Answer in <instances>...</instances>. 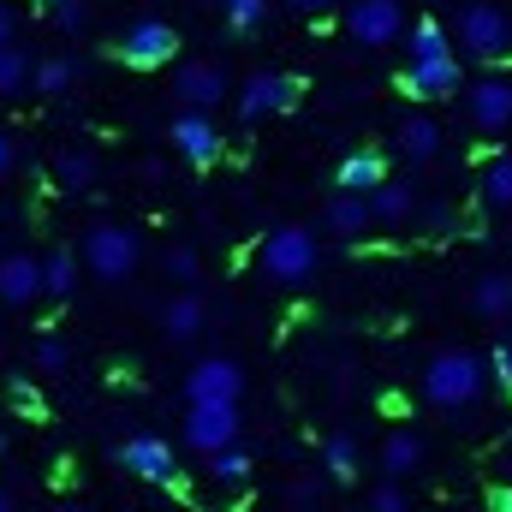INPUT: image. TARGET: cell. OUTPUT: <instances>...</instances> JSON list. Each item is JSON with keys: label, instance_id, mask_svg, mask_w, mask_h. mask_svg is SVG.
<instances>
[{"label": "cell", "instance_id": "1", "mask_svg": "<svg viewBox=\"0 0 512 512\" xmlns=\"http://www.w3.org/2000/svg\"><path fill=\"white\" fill-rule=\"evenodd\" d=\"M483 393H489V364H483L477 352L447 346V352L429 358V370H423V399H429L435 411H471Z\"/></svg>", "mask_w": 512, "mask_h": 512}, {"label": "cell", "instance_id": "2", "mask_svg": "<svg viewBox=\"0 0 512 512\" xmlns=\"http://www.w3.org/2000/svg\"><path fill=\"white\" fill-rule=\"evenodd\" d=\"M78 262H84L102 286H126L131 274H137V262H143V239L131 233L126 221H96V227L84 233Z\"/></svg>", "mask_w": 512, "mask_h": 512}, {"label": "cell", "instance_id": "3", "mask_svg": "<svg viewBox=\"0 0 512 512\" xmlns=\"http://www.w3.org/2000/svg\"><path fill=\"white\" fill-rule=\"evenodd\" d=\"M316 239H310V227H298V221H286V227H274L262 245H256V268H262V280H274V286H304L310 274H316Z\"/></svg>", "mask_w": 512, "mask_h": 512}, {"label": "cell", "instance_id": "4", "mask_svg": "<svg viewBox=\"0 0 512 512\" xmlns=\"http://www.w3.org/2000/svg\"><path fill=\"white\" fill-rule=\"evenodd\" d=\"M459 48H465L471 60H483V66L512 60V12L495 6V0H471V6L459 12Z\"/></svg>", "mask_w": 512, "mask_h": 512}, {"label": "cell", "instance_id": "5", "mask_svg": "<svg viewBox=\"0 0 512 512\" xmlns=\"http://www.w3.org/2000/svg\"><path fill=\"white\" fill-rule=\"evenodd\" d=\"M233 441H239V399H191V411H185V447L215 453V447H233Z\"/></svg>", "mask_w": 512, "mask_h": 512}, {"label": "cell", "instance_id": "6", "mask_svg": "<svg viewBox=\"0 0 512 512\" xmlns=\"http://www.w3.org/2000/svg\"><path fill=\"white\" fill-rule=\"evenodd\" d=\"M346 36L358 48H387L405 36V6L399 0H352L346 6Z\"/></svg>", "mask_w": 512, "mask_h": 512}, {"label": "cell", "instance_id": "7", "mask_svg": "<svg viewBox=\"0 0 512 512\" xmlns=\"http://www.w3.org/2000/svg\"><path fill=\"white\" fill-rule=\"evenodd\" d=\"M173 54H179V30L167 18H143V24H131L120 36V60L126 66H167Z\"/></svg>", "mask_w": 512, "mask_h": 512}, {"label": "cell", "instance_id": "8", "mask_svg": "<svg viewBox=\"0 0 512 512\" xmlns=\"http://www.w3.org/2000/svg\"><path fill=\"white\" fill-rule=\"evenodd\" d=\"M465 90V114L477 131H507L512 126V78H477V84H459Z\"/></svg>", "mask_w": 512, "mask_h": 512}, {"label": "cell", "instance_id": "9", "mask_svg": "<svg viewBox=\"0 0 512 512\" xmlns=\"http://www.w3.org/2000/svg\"><path fill=\"white\" fill-rule=\"evenodd\" d=\"M298 78H286V72H256L251 84L239 90V120H262V114H280V108H292L298 102Z\"/></svg>", "mask_w": 512, "mask_h": 512}, {"label": "cell", "instance_id": "10", "mask_svg": "<svg viewBox=\"0 0 512 512\" xmlns=\"http://www.w3.org/2000/svg\"><path fill=\"white\" fill-rule=\"evenodd\" d=\"M173 90H179V102H185V108H215L233 84H227V72H221L215 60H191V66H179V72H173Z\"/></svg>", "mask_w": 512, "mask_h": 512}, {"label": "cell", "instance_id": "11", "mask_svg": "<svg viewBox=\"0 0 512 512\" xmlns=\"http://www.w3.org/2000/svg\"><path fill=\"white\" fill-rule=\"evenodd\" d=\"M173 149H179L191 167H209V161L221 155V131L209 126V108H191V114L173 120Z\"/></svg>", "mask_w": 512, "mask_h": 512}, {"label": "cell", "instance_id": "12", "mask_svg": "<svg viewBox=\"0 0 512 512\" xmlns=\"http://www.w3.org/2000/svg\"><path fill=\"white\" fill-rule=\"evenodd\" d=\"M245 393V370L233 358H203L185 376V399H239Z\"/></svg>", "mask_w": 512, "mask_h": 512}, {"label": "cell", "instance_id": "13", "mask_svg": "<svg viewBox=\"0 0 512 512\" xmlns=\"http://www.w3.org/2000/svg\"><path fill=\"white\" fill-rule=\"evenodd\" d=\"M36 298H42V256H0V304H36Z\"/></svg>", "mask_w": 512, "mask_h": 512}, {"label": "cell", "instance_id": "14", "mask_svg": "<svg viewBox=\"0 0 512 512\" xmlns=\"http://www.w3.org/2000/svg\"><path fill=\"white\" fill-rule=\"evenodd\" d=\"M120 465L131 477H143V483H173V447L155 441V435H131L120 447Z\"/></svg>", "mask_w": 512, "mask_h": 512}, {"label": "cell", "instance_id": "15", "mask_svg": "<svg viewBox=\"0 0 512 512\" xmlns=\"http://www.w3.org/2000/svg\"><path fill=\"white\" fill-rule=\"evenodd\" d=\"M405 90L435 102V96H453L459 90V60L453 54H429V60H411L405 66Z\"/></svg>", "mask_w": 512, "mask_h": 512}, {"label": "cell", "instance_id": "16", "mask_svg": "<svg viewBox=\"0 0 512 512\" xmlns=\"http://www.w3.org/2000/svg\"><path fill=\"white\" fill-rule=\"evenodd\" d=\"M203 328H209V304H203L191 286H185V292H173V298H167V310H161V334H167L173 346H185V340H197Z\"/></svg>", "mask_w": 512, "mask_h": 512}, {"label": "cell", "instance_id": "17", "mask_svg": "<svg viewBox=\"0 0 512 512\" xmlns=\"http://www.w3.org/2000/svg\"><path fill=\"white\" fill-rule=\"evenodd\" d=\"M322 227H328L334 239H364V233L376 227V215H370V197H364V191H340V197L328 203Z\"/></svg>", "mask_w": 512, "mask_h": 512}, {"label": "cell", "instance_id": "18", "mask_svg": "<svg viewBox=\"0 0 512 512\" xmlns=\"http://www.w3.org/2000/svg\"><path fill=\"white\" fill-rule=\"evenodd\" d=\"M423 453H429V441L417 435V429H393L382 441V477H393V483H405L417 465H423Z\"/></svg>", "mask_w": 512, "mask_h": 512}, {"label": "cell", "instance_id": "19", "mask_svg": "<svg viewBox=\"0 0 512 512\" xmlns=\"http://www.w3.org/2000/svg\"><path fill=\"white\" fill-rule=\"evenodd\" d=\"M471 310L489 316V322H507L512 316V274L507 268H489V274L471 280Z\"/></svg>", "mask_w": 512, "mask_h": 512}, {"label": "cell", "instance_id": "20", "mask_svg": "<svg viewBox=\"0 0 512 512\" xmlns=\"http://www.w3.org/2000/svg\"><path fill=\"white\" fill-rule=\"evenodd\" d=\"M322 471H328V483H340V489H352V483L364 477V453H358V441H352V435H328V453H322Z\"/></svg>", "mask_w": 512, "mask_h": 512}, {"label": "cell", "instance_id": "21", "mask_svg": "<svg viewBox=\"0 0 512 512\" xmlns=\"http://www.w3.org/2000/svg\"><path fill=\"white\" fill-rule=\"evenodd\" d=\"M364 197H370V215H376V221H411V215H417V191H411V185L382 179V185H370Z\"/></svg>", "mask_w": 512, "mask_h": 512}, {"label": "cell", "instance_id": "22", "mask_svg": "<svg viewBox=\"0 0 512 512\" xmlns=\"http://www.w3.org/2000/svg\"><path fill=\"white\" fill-rule=\"evenodd\" d=\"M78 292V251H48L42 256V298H72Z\"/></svg>", "mask_w": 512, "mask_h": 512}, {"label": "cell", "instance_id": "23", "mask_svg": "<svg viewBox=\"0 0 512 512\" xmlns=\"http://www.w3.org/2000/svg\"><path fill=\"white\" fill-rule=\"evenodd\" d=\"M399 149H405L411 161L441 155V126H435L429 114H405V120H399Z\"/></svg>", "mask_w": 512, "mask_h": 512}, {"label": "cell", "instance_id": "24", "mask_svg": "<svg viewBox=\"0 0 512 512\" xmlns=\"http://www.w3.org/2000/svg\"><path fill=\"white\" fill-rule=\"evenodd\" d=\"M72 84H78V66H72L66 54H54V60H36V66H30V90H36V96H48V102H54V96H66Z\"/></svg>", "mask_w": 512, "mask_h": 512}, {"label": "cell", "instance_id": "25", "mask_svg": "<svg viewBox=\"0 0 512 512\" xmlns=\"http://www.w3.org/2000/svg\"><path fill=\"white\" fill-rule=\"evenodd\" d=\"M96 173H102V161H96L90 149H66V155L54 161V179H60V191H72V197H78V191H90V185H96Z\"/></svg>", "mask_w": 512, "mask_h": 512}, {"label": "cell", "instance_id": "26", "mask_svg": "<svg viewBox=\"0 0 512 512\" xmlns=\"http://www.w3.org/2000/svg\"><path fill=\"white\" fill-rule=\"evenodd\" d=\"M382 179H387V161L376 149H364V155H346V161H340V179H334V185H340V191H370V185H382Z\"/></svg>", "mask_w": 512, "mask_h": 512}, {"label": "cell", "instance_id": "27", "mask_svg": "<svg viewBox=\"0 0 512 512\" xmlns=\"http://www.w3.org/2000/svg\"><path fill=\"white\" fill-rule=\"evenodd\" d=\"M30 66H36V60L18 48V36L0 42V96H24V90H30Z\"/></svg>", "mask_w": 512, "mask_h": 512}, {"label": "cell", "instance_id": "28", "mask_svg": "<svg viewBox=\"0 0 512 512\" xmlns=\"http://www.w3.org/2000/svg\"><path fill=\"white\" fill-rule=\"evenodd\" d=\"M483 203L489 209H512V155H489L483 161Z\"/></svg>", "mask_w": 512, "mask_h": 512}, {"label": "cell", "instance_id": "29", "mask_svg": "<svg viewBox=\"0 0 512 512\" xmlns=\"http://www.w3.org/2000/svg\"><path fill=\"white\" fill-rule=\"evenodd\" d=\"M203 459H209V477H215V483H227V489H245V483H251V459L239 453V441H233V447H215V453H203Z\"/></svg>", "mask_w": 512, "mask_h": 512}, {"label": "cell", "instance_id": "30", "mask_svg": "<svg viewBox=\"0 0 512 512\" xmlns=\"http://www.w3.org/2000/svg\"><path fill=\"white\" fill-rule=\"evenodd\" d=\"M405 48H411V60H429V54H453V42H447V30H441L435 18H423V24L411 30V42H405Z\"/></svg>", "mask_w": 512, "mask_h": 512}, {"label": "cell", "instance_id": "31", "mask_svg": "<svg viewBox=\"0 0 512 512\" xmlns=\"http://www.w3.org/2000/svg\"><path fill=\"white\" fill-rule=\"evenodd\" d=\"M48 6H54L48 18H54L60 36H84L90 30V0H48Z\"/></svg>", "mask_w": 512, "mask_h": 512}, {"label": "cell", "instance_id": "32", "mask_svg": "<svg viewBox=\"0 0 512 512\" xmlns=\"http://www.w3.org/2000/svg\"><path fill=\"white\" fill-rule=\"evenodd\" d=\"M286 501L292 507H322L328 501V477H292L286 483Z\"/></svg>", "mask_w": 512, "mask_h": 512}, {"label": "cell", "instance_id": "33", "mask_svg": "<svg viewBox=\"0 0 512 512\" xmlns=\"http://www.w3.org/2000/svg\"><path fill=\"white\" fill-rule=\"evenodd\" d=\"M370 507H382V512H405V507H411V489H399L393 477H382V483L370 489Z\"/></svg>", "mask_w": 512, "mask_h": 512}, {"label": "cell", "instance_id": "34", "mask_svg": "<svg viewBox=\"0 0 512 512\" xmlns=\"http://www.w3.org/2000/svg\"><path fill=\"white\" fill-rule=\"evenodd\" d=\"M167 280H179V286H197V251H167Z\"/></svg>", "mask_w": 512, "mask_h": 512}, {"label": "cell", "instance_id": "35", "mask_svg": "<svg viewBox=\"0 0 512 512\" xmlns=\"http://www.w3.org/2000/svg\"><path fill=\"white\" fill-rule=\"evenodd\" d=\"M66 364H72V352H66L60 340H42V346H36V370H42V376H60Z\"/></svg>", "mask_w": 512, "mask_h": 512}, {"label": "cell", "instance_id": "36", "mask_svg": "<svg viewBox=\"0 0 512 512\" xmlns=\"http://www.w3.org/2000/svg\"><path fill=\"white\" fill-rule=\"evenodd\" d=\"M262 12H268V0H227V18H233L239 30H256Z\"/></svg>", "mask_w": 512, "mask_h": 512}, {"label": "cell", "instance_id": "37", "mask_svg": "<svg viewBox=\"0 0 512 512\" xmlns=\"http://www.w3.org/2000/svg\"><path fill=\"white\" fill-rule=\"evenodd\" d=\"M12 167H18V137H12V131H0V179H6Z\"/></svg>", "mask_w": 512, "mask_h": 512}, {"label": "cell", "instance_id": "38", "mask_svg": "<svg viewBox=\"0 0 512 512\" xmlns=\"http://www.w3.org/2000/svg\"><path fill=\"white\" fill-rule=\"evenodd\" d=\"M495 376L512 387V340H501V346H495Z\"/></svg>", "mask_w": 512, "mask_h": 512}, {"label": "cell", "instance_id": "39", "mask_svg": "<svg viewBox=\"0 0 512 512\" xmlns=\"http://www.w3.org/2000/svg\"><path fill=\"white\" fill-rule=\"evenodd\" d=\"M12 36H18V12L0 0V42H12Z\"/></svg>", "mask_w": 512, "mask_h": 512}, {"label": "cell", "instance_id": "40", "mask_svg": "<svg viewBox=\"0 0 512 512\" xmlns=\"http://www.w3.org/2000/svg\"><path fill=\"white\" fill-rule=\"evenodd\" d=\"M292 12H322V6H334V0H286Z\"/></svg>", "mask_w": 512, "mask_h": 512}, {"label": "cell", "instance_id": "41", "mask_svg": "<svg viewBox=\"0 0 512 512\" xmlns=\"http://www.w3.org/2000/svg\"><path fill=\"white\" fill-rule=\"evenodd\" d=\"M6 507H12V489H0V512H6Z\"/></svg>", "mask_w": 512, "mask_h": 512}, {"label": "cell", "instance_id": "42", "mask_svg": "<svg viewBox=\"0 0 512 512\" xmlns=\"http://www.w3.org/2000/svg\"><path fill=\"white\" fill-rule=\"evenodd\" d=\"M501 507H512V489H507V495H501Z\"/></svg>", "mask_w": 512, "mask_h": 512}, {"label": "cell", "instance_id": "43", "mask_svg": "<svg viewBox=\"0 0 512 512\" xmlns=\"http://www.w3.org/2000/svg\"><path fill=\"white\" fill-rule=\"evenodd\" d=\"M507 477H512V447H507Z\"/></svg>", "mask_w": 512, "mask_h": 512}, {"label": "cell", "instance_id": "44", "mask_svg": "<svg viewBox=\"0 0 512 512\" xmlns=\"http://www.w3.org/2000/svg\"><path fill=\"white\" fill-rule=\"evenodd\" d=\"M0 453H6V429H0Z\"/></svg>", "mask_w": 512, "mask_h": 512}]
</instances>
